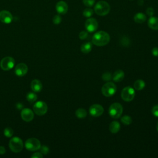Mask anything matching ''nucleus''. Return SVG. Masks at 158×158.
<instances>
[{"label":"nucleus","instance_id":"obj_1","mask_svg":"<svg viewBox=\"0 0 158 158\" xmlns=\"http://www.w3.org/2000/svg\"><path fill=\"white\" fill-rule=\"evenodd\" d=\"M110 41L109 35L104 31H99L94 33L92 37V43L98 46H103L109 43Z\"/></svg>","mask_w":158,"mask_h":158},{"label":"nucleus","instance_id":"obj_2","mask_svg":"<svg viewBox=\"0 0 158 158\" xmlns=\"http://www.w3.org/2000/svg\"><path fill=\"white\" fill-rule=\"evenodd\" d=\"M110 7L109 4L104 1H98L94 7V10L96 14L101 16H104L107 15L110 11Z\"/></svg>","mask_w":158,"mask_h":158},{"label":"nucleus","instance_id":"obj_3","mask_svg":"<svg viewBox=\"0 0 158 158\" xmlns=\"http://www.w3.org/2000/svg\"><path fill=\"white\" fill-rule=\"evenodd\" d=\"M123 112V107L118 102L112 104L109 108V115L113 118H119Z\"/></svg>","mask_w":158,"mask_h":158},{"label":"nucleus","instance_id":"obj_4","mask_svg":"<svg viewBox=\"0 0 158 158\" xmlns=\"http://www.w3.org/2000/svg\"><path fill=\"white\" fill-rule=\"evenodd\" d=\"M9 146L10 149L14 152H20L23 147L22 140L19 137H13L9 141Z\"/></svg>","mask_w":158,"mask_h":158},{"label":"nucleus","instance_id":"obj_5","mask_svg":"<svg viewBox=\"0 0 158 158\" xmlns=\"http://www.w3.org/2000/svg\"><path fill=\"white\" fill-rule=\"evenodd\" d=\"M117 91V86L113 82H107L105 83L102 88L101 92L102 94L106 97L112 96Z\"/></svg>","mask_w":158,"mask_h":158},{"label":"nucleus","instance_id":"obj_6","mask_svg":"<svg viewBox=\"0 0 158 158\" xmlns=\"http://www.w3.org/2000/svg\"><path fill=\"white\" fill-rule=\"evenodd\" d=\"M135 96V89L130 87L127 86L125 87L122 92H121V97L123 101L127 102H130L132 101Z\"/></svg>","mask_w":158,"mask_h":158},{"label":"nucleus","instance_id":"obj_7","mask_svg":"<svg viewBox=\"0 0 158 158\" xmlns=\"http://www.w3.org/2000/svg\"><path fill=\"white\" fill-rule=\"evenodd\" d=\"M25 146L27 150L30 151H35L40 149L41 144L40 141L38 139L35 138H28L25 141Z\"/></svg>","mask_w":158,"mask_h":158},{"label":"nucleus","instance_id":"obj_8","mask_svg":"<svg viewBox=\"0 0 158 158\" xmlns=\"http://www.w3.org/2000/svg\"><path fill=\"white\" fill-rule=\"evenodd\" d=\"M48 110V106L43 101H38L33 106V111L38 115H44Z\"/></svg>","mask_w":158,"mask_h":158},{"label":"nucleus","instance_id":"obj_9","mask_svg":"<svg viewBox=\"0 0 158 158\" xmlns=\"http://www.w3.org/2000/svg\"><path fill=\"white\" fill-rule=\"evenodd\" d=\"M15 64L14 59L11 57H4L0 62V67L3 70H9L12 69Z\"/></svg>","mask_w":158,"mask_h":158},{"label":"nucleus","instance_id":"obj_10","mask_svg":"<svg viewBox=\"0 0 158 158\" xmlns=\"http://www.w3.org/2000/svg\"><path fill=\"white\" fill-rule=\"evenodd\" d=\"M85 28L86 30L90 33L95 31L98 27V23L97 20L94 18H89L85 22Z\"/></svg>","mask_w":158,"mask_h":158},{"label":"nucleus","instance_id":"obj_11","mask_svg":"<svg viewBox=\"0 0 158 158\" xmlns=\"http://www.w3.org/2000/svg\"><path fill=\"white\" fill-rule=\"evenodd\" d=\"M89 112L91 115L93 117H99L104 112V108L101 105L95 104L90 106Z\"/></svg>","mask_w":158,"mask_h":158},{"label":"nucleus","instance_id":"obj_12","mask_svg":"<svg viewBox=\"0 0 158 158\" xmlns=\"http://www.w3.org/2000/svg\"><path fill=\"white\" fill-rule=\"evenodd\" d=\"M28 67L24 63H20L15 67V73L19 77H23L27 74Z\"/></svg>","mask_w":158,"mask_h":158},{"label":"nucleus","instance_id":"obj_13","mask_svg":"<svg viewBox=\"0 0 158 158\" xmlns=\"http://www.w3.org/2000/svg\"><path fill=\"white\" fill-rule=\"evenodd\" d=\"M13 17L7 10H1L0 12V21L4 23H10L12 22Z\"/></svg>","mask_w":158,"mask_h":158},{"label":"nucleus","instance_id":"obj_14","mask_svg":"<svg viewBox=\"0 0 158 158\" xmlns=\"http://www.w3.org/2000/svg\"><path fill=\"white\" fill-rule=\"evenodd\" d=\"M21 117L24 121L30 122L34 117V114L31 109L28 108H25L22 109L21 112Z\"/></svg>","mask_w":158,"mask_h":158},{"label":"nucleus","instance_id":"obj_15","mask_svg":"<svg viewBox=\"0 0 158 158\" xmlns=\"http://www.w3.org/2000/svg\"><path fill=\"white\" fill-rule=\"evenodd\" d=\"M56 9L60 14H65L68 11V5L65 1H60L56 5Z\"/></svg>","mask_w":158,"mask_h":158},{"label":"nucleus","instance_id":"obj_16","mask_svg":"<svg viewBox=\"0 0 158 158\" xmlns=\"http://www.w3.org/2000/svg\"><path fill=\"white\" fill-rule=\"evenodd\" d=\"M31 88L34 92H40L43 88L41 82L36 79L33 80L31 83Z\"/></svg>","mask_w":158,"mask_h":158},{"label":"nucleus","instance_id":"obj_17","mask_svg":"<svg viewBox=\"0 0 158 158\" xmlns=\"http://www.w3.org/2000/svg\"><path fill=\"white\" fill-rule=\"evenodd\" d=\"M148 25L149 27L152 30H158V17H150L148 20Z\"/></svg>","mask_w":158,"mask_h":158},{"label":"nucleus","instance_id":"obj_18","mask_svg":"<svg viewBox=\"0 0 158 158\" xmlns=\"http://www.w3.org/2000/svg\"><path fill=\"white\" fill-rule=\"evenodd\" d=\"M125 77V73L122 70H118L115 71L112 76V80L115 82L121 81Z\"/></svg>","mask_w":158,"mask_h":158},{"label":"nucleus","instance_id":"obj_19","mask_svg":"<svg viewBox=\"0 0 158 158\" xmlns=\"http://www.w3.org/2000/svg\"><path fill=\"white\" fill-rule=\"evenodd\" d=\"M146 20V16L142 12H138L134 15V21L138 23H142Z\"/></svg>","mask_w":158,"mask_h":158},{"label":"nucleus","instance_id":"obj_20","mask_svg":"<svg viewBox=\"0 0 158 158\" xmlns=\"http://www.w3.org/2000/svg\"><path fill=\"white\" fill-rule=\"evenodd\" d=\"M120 128V125L117 121H113L109 125V130L112 133H117Z\"/></svg>","mask_w":158,"mask_h":158},{"label":"nucleus","instance_id":"obj_21","mask_svg":"<svg viewBox=\"0 0 158 158\" xmlns=\"http://www.w3.org/2000/svg\"><path fill=\"white\" fill-rule=\"evenodd\" d=\"M92 49V44L90 42L84 43L80 47L81 51L84 54L89 53Z\"/></svg>","mask_w":158,"mask_h":158},{"label":"nucleus","instance_id":"obj_22","mask_svg":"<svg viewBox=\"0 0 158 158\" xmlns=\"http://www.w3.org/2000/svg\"><path fill=\"white\" fill-rule=\"evenodd\" d=\"M145 82L142 80H137L134 83V88L136 90H141L145 87Z\"/></svg>","mask_w":158,"mask_h":158},{"label":"nucleus","instance_id":"obj_23","mask_svg":"<svg viewBox=\"0 0 158 158\" xmlns=\"http://www.w3.org/2000/svg\"><path fill=\"white\" fill-rule=\"evenodd\" d=\"M75 115L78 118H84L87 115L86 110L85 109H84L83 108H78L75 111Z\"/></svg>","mask_w":158,"mask_h":158},{"label":"nucleus","instance_id":"obj_24","mask_svg":"<svg viewBox=\"0 0 158 158\" xmlns=\"http://www.w3.org/2000/svg\"><path fill=\"white\" fill-rule=\"evenodd\" d=\"M27 99L28 102L32 103L34 102L36 99H37V96L35 93H32V92H30L28 93V94H27Z\"/></svg>","mask_w":158,"mask_h":158},{"label":"nucleus","instance_id":"obj_25","mask_svg":"<svg viewBox=\"0 0 158 158\" xmlns=\"http://www.w3.org/2000/svg\"><path fill=\"white\" fill-rule=\"evenodd\" d=\"M121 122L125 125H129L131 123L132 119L128 115H124L121 118Z\"/></svg>","mask_w":158,"mask_h":158},{"label":"nucleus","instance_id":"obj_26","mask_svg":"<svg viewBox=\"0 0 158 158\" xmlns=\"http://www.w3.org/2000/svg\"><path fill=\"white\" fill-rule=\"evenodd\" d=\"M93 10L91 8H86L83 12V15L85 17L89 18L93 15Z\"/></svg>","mask_w":158,"mask_h":158},{"label":"nucleus","instance_id":"obj_27","mask_svg":"<svg viewBox=\"0 0 158 158\" xmlns=\"http://www.w3.org/2000/svg\"><path fill=\"white\" fill-rule=\"evenodd\" d=\"M14 134V131L13 130L10 128V127H7L4 130V135L7 137V138H10Z\"/></svg>","mask_w":158,"mask_h":158},{"label":"nucleus","instance_id":"obj_28","mask_svg":"<svg viewBox=\"0 0 158 158\" xmlns=\"http://www.w3.org/2000/svg\"><path fill=\"white\" fill-rule=\"evenodd\" d=\"M101 77H102V79L104 81H109L112 78V76L111 73L110 72H106L104 73Z\"/></svg>","mask_w":158,"mask_h":158},{"label":"nucleus","instance_id":"obj_29","mask_svg":"<svg viewBox=\"0 0 158 158\" xmlns=\"http://www.w3.org/2000/svg\"><path fill=\"white\" fill-rule=\"evenodd\" d=\"M52 21H53V23L56 25H58L59 24L61 21H62V19H61V17L59 15H56L54 17H53V19H52Z\"/></svg>","mask_w":158,"mask_h":158},{"label":"nucleus","instance_id":"obj_30","mask_svg":"<svg viewBox=\"0 0 158 158\" xmlns=\"http://www.w3.org/2000/svg\"><path fill=\"white\" fill-rule=\"evenodd\" d=\"M83 2L85 6L87 7H91L94 5L95 0H83Z\"/></svg>","mask_w":158,"mask_h":158},{"label":"nucleus","instance_id":"obj_31","mask_svg":"<svg viewBox=\"0 0 158 158\" xmlns=\"http://www.w3.org/2000/svg\"><path fill=\"white\" fill-rule=\"evenodd\" d=\"M78 36H79V38H80V40H85L86 38H88V33H87L86 31H81L80 32Z\"/></svg>","mask_w":158,"mask_h":158},{"label":"nucleus","instance_id":"obj_32","mask_svg":"<svg viewBox=\"0 0 158 158\" xmlns=\"http://www.w3.org/2000/svg\"><path fill=\"white\" fill-rule=\"evenodd\" d=\"M40 151H41V154H47L48 152H49V148L46 146H42L40 147Z\"/></svg>","mask_w":158,"mask_h":158},{"label":"nucleus","instance_id":"obj_33","mask_svg":"<svg viewBox=\"0 0 158 158\" xmlns=\"http://www.w3.org/2000/svg\"><path fill=\"white\" fill-rule=\"evenodd\" d=\"M152 113L155 117H158V105H156L152 108Z\"/></svg>","mask_w":158,"mask_h":158},{"label":"nucleus","instance_id":"obj_34","mask_svg":"<svg viewBox=\"0 0 158 158\" xmlns=\"http://www.w3.org/2000/svg\"><path fill=\"white\" fill-rule=\"evenodd\" d=\"M146 14L149 16L152 17L154 14V9L152 7H148L146 9Z\"/></svg>","mask_w":158,"mask_h":158},{"label":"nucleus","instance_id":"obj_35","mask_svg":"<svg viewBox=\"0 0 158 158\" xmlns=\"http://www.w3.org/2000/svg\"><path fill=\"white\" fill-rule=\"evenodd\" d=\"M151 52L154 56L158 57V48H156V47L153 48L151 50Z\"/></svg>","mask_w":158,"mask_h":158},{"label":"nucleus","instance_id":"obj_36","mask_svg":"<svg viewBox=\"0 0 158 158\" xmlns=\"http://www.w3.org/2000/svg\"><path fill=\"white\" fill-rule=\"evenodd\" d=\"M32 158H42L43 155L41 152H35L31 156Z\"/></svg>","mask_w":158,"mask_h":158},{"label":"nucleus","instance_id":"obj_37","mask_svg":"<svg viewBox=\"0 0 158 158\" xmlns=\"http://www.w3.org/2000/svg\"><path fill=\"white\" fill-rule=\"evenodd\" d=\"M5 152H6L5 148L3 146H0V154H4Z\"/></svg>","mask_w":158,"mask_h":158},{"label":"nucleus","instance_id":"obj_38","mask_svg":"<svg viewBox=\"0 0 158 158\" xmlns=\"http://www.w3.org/2000/svg\"><path fill=\"white\" fill-rule=\"evenodd\" d=\"M16 107L18 109H21L23 107V105L21 103H17L16 105Z\"/></svg>","mask_w":158,"mask_h":158},{"label":"nucleus","instance_id":"obj_39","mask_svg":"<svg viewBox=\"0 0 158 158\" xmlns=\"http://www.w3.org/2000/svg\"><path fill=\"white\" fill-rule=\"evenodd\" d=\"M156 128H157V131H158V122H157V125H156Z\"/></svg>","mask_w":158,"mask_h":158}]
</instances>
